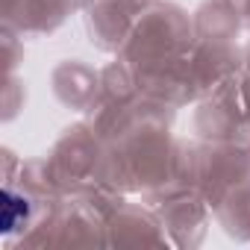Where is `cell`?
<instances>
[{
	"instance_id": "1",
	"label": "cell",
	"mask_w": 250,
	"mask_h": 250,
	"mask_svg": "<svg viewBox=\"0 0 250 250\" xmlns=\"http://www.w3.org/2000/svg\"><path fill=\"white\" fill-rule=\"evenodd\" d=\"M27 215V203L21 200V197H15V194H3V229H12L15 224H18V218H24Z\"/></svg>"
}]
</instances>
